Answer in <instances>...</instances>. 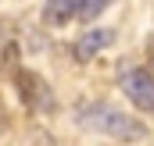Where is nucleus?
I'll return each instance as SVG.
<instances>
[{
  "mask_svg": "<svg viewBox=\"0 0 154 146\" xmlns=\"http://www.w3.org/2000/svg\"><path fill=\"white\" fill-rule=\"evenodd\" d=\"M111 39H115L111 29H90V32H82V36L75 39L72 54H75V61H93L104 46H111Z\"/></svg>",
  "mask_w": 154,
  "mask_h": 146,
  "instance_id": "20e7f679",
  "label": "nucleus"
},
{
  "mask_svg": "<svg viewBox=\"0 0 154 146\" xmlns=\"http://www.w3.org/2000/svg\"><path fill=\"white\" fill-rule=\"evenodd\" d=\"M79 14H82V0H47L43 4V18L50 25H68Z\"/></svg>",
  "mask_w": 154,
  "mask_h": 146,
  "instance_id": "39448f33",
  "label": "nucleus"
},
{
  "mask_svg": "<svg viewBox=\"0 0 154 146\" xmlns=\"http://www.w3.org/2000/svg\"><path fill=\"white\" fill-rule=\"evenodd\" d=\"M14 89H18L22 104H25L29 110H50V107H54V100H50V86H47L32 68H22V72L14 75Z\"/></svg>",
  "mask_w": 154,
  "mask_h": 146,
  "instance_id": "7ed1b4c3",
  "label": "nucleus"
},
{
  "mask_svg": "<svg viewBox=\"0 0 154 146\" xmlns=\"http://www.w3.org/2000/svg\"><path fill=\"white\" fill-rule=\"evenodd\" d=\"M79 125L90 128V132H100L108 139H118V143H136V139L147 136V128L136 118H129L125 110L111 107V104H86V107H79Z\"/></svg>",
  "mask_w": 154,
  "mask_h": 146,
  "instance_id": "f257e3e1",
  "label": "nucleus"
},
{
  "mask_svg": "<svg viewBox=\"0 0 154 146\" xmlns=\"http://www.w3.org/2000/svg\"><path fill=\"white\" fill-rule=\"evenodd\" d=\"M104 7H108V0H82V14L79 18H97Z\"/></svg>",
  "mask_w": 154,
  "mask_h": 146,
  "instance_id": "423d86ee",
  "label": "nucleus"
},
{
  "mask_svg": "<svg viewBox=\"0 0 154 146\" xmlns=\"http://www.w3.org/2000/svg\"><path fill=\"white\" fill-rule=\"evenodd\" d=\"M118 86L133 107H140L143 114H154V75L147 68H125L118 75Z\"/></svg>",
  "mask_w": 154,
  "mask_h": 146,
  "instance_id": "f03ea898",
  "label": "nucleus"
}]
</instances>
